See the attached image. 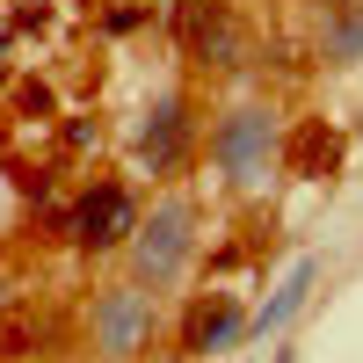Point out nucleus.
Masks as SVG:
<instances>
[{
	"mask_svg": "<svg viewBox=\"0 0 363 363\" xmlns=\"http://www.w3.org/2000/svg\"><path fill=\"white\" fill-rule=\"evenodd\" d=\"M277 109L269 102H233L211 116V174L225 182L233 196H269L277 182Z\"/></svg>",
	"mask_w": 363,
	"mask_h": 363,
	"instance_id": "1",
	"label": "nucleus"
},
{
	"mask_svg": "<svg viewBox=\"0 0 363 363\" xmlns=\"http://www.w3.org/2000/svg\"><path fill=\"white\" fill-rule=\"evenodd\" d=\"M131 284H145V291H174L182 284V269L196 262V203L189 196H167V203H153V218L138 211V225H131Z\"/></svg>",
	"mask_w": 363,
	"mask_h": 363,
	"instance_id": "2",
	"label": "nucleus"
},
{
	"mask_svg": "<svg viewBox=\"0 0 363 363\" xmlns=\"http://www.w3.org/2000/svg\"><path fill=\"white\" fill-rule=\"evenodd\" d=\"M189 145H196V109L182 87H167V95L145 102L138 116V131H131V153H138V174H153V182H174L182 160H189Z\"/></svg>",
	"mask_w": 363,
	"mask_h": 363,
	"instance_id": "5",
	"label": "nucleus"
},
{
	"mask_svg": "<svg viewBox=\"0 0 363 363\" xmlns=\"http://www.w3.org/2000/svg\"><path fill=\"white\" fill-rule=\"evenodd\" d=\"M153 291L145 284H109L87 306V342H95L102 363H131L138 349H153Z\"/></svg>",
	"mask_w": 363,
	"mask_h": 363,
	"instance_id": "4",
	"label": "nucleus"
},
{
	"mask_svg": "<svg viewBox=\"0 0 363 363\" xmlns=\"http://www.w3.org/2000/svg\"><path fill=\"white\" fill-rule=\"evenodd\" d=\"M22 109L29 116H51V87H22Z\"/></svg>",
	"mask_w": 363,
	"mask_h": 363,
	"instance_id": "12",
	"label": "nucleus"
},
{
	"mask_svg": "<svg viewBox=\"0 0 363 363\" xmlns=\"http://www.w3.org/2000/svg\"><path fill=\"white\" fill-rule=\"evenodd\" d=\"M240 335H247V306L233 291H203L182 320V356H225L240 349Z\"/></svg>",
	"mask_w": 363,
	"mask_h": 363,
	"instance_id": "8",
	"label": "nucleus"
},
{
	"mask_svg": "<svg viewBox=\"0 0 363 363\" xmlns=\"http://www.w3.org/2000/svg\"><path fill=\"white\" fill-rule=\"evenodd\" d=\"M145 22V8H109V29H116V37H124V29H138Z\"/></svg>",
	"mask_w": 363,
	"mask_h": 363,
	"instance_id": "13",
	"label": "nucleus"
},
{
	"mask_svg": "<svg viewBox=\"0 0 363 363\" xmlns=\"http://www.w3.org/2000/svg\"><path fill=\"white\" fill-rule=\"evenodd\" d=\"M320 58H327V66H363V0H327Z\"/></svg>",
	"mask_w": 363,
	"mask_h": 363,
	"instance_id": "10",
	"label": "nucleus"
},
{
	"mask_svg": "<svg viewBox=\"0 0 363 363\" xmlns=\"http://www.w3.org/2000/svg\"><path fill=\"white\" fill-rule=\"evenodd\" d=\"M0 306H8V291H0Z\"/></svg>",
	"mask_w": 363,
	"mask_h": 363,
	"instance_id": "15",
	"label": "nucleus"
},
{
	"mask_svg": "<svg viewBox=\"0 0 363 363\" xmlns=\"http://www.w3.org/2000/svg\"><path fill=\"white\" fill-rule=\"evenodd\" d=\"M313 284H320V262H298L291 277L277 284V298H262V313H247V335L255 342H269V335H284V327L306 313V298H313Z\"/></svg>",
	"mask_w": 363,
	"mask_h": 363,
	"instance_id": "9",
	"label": "nucleus"
},
{
	"mask_svg": "<svg viewBox=\"0 0 363 363\" xmlns=\"http://www.w3.org/2000/svg\"><path fill=\"white\" fill-rule=\"evenodd\" d=\"M342 153H349V138L327 124V116H298V124L277 138V167L298 174V182H335L342 174Z\"/></svg>",
	"mask_w": 363,
	"mask_h": 363,
	"instance_id": "7",
	"label": "nucleus"
},
{
	"mask_svg": "<svg viewBox=\"0 0 363 363\" xmlns=\"http://www.w3.org/2000/svg\"><path fill=\"white\" fill-rule=\"evenodd\" d=\"M131 225H138V196L124 189V182H109V174L87 182V189L73 196V211H66V240H73V247H87V255L124 247Z\"/></svg>",
	"mask_w": 363,
	"mask_h": 363,
	"instance_id": "6",
	"label": "nucleus"
},
{
	"mask_svg": "<svg viewBox=\"0 0 363 363\" xmlns=\"http://www.w3.org/2000/svg\"><path fill=\"white\" fill-rule=\"evenodd\" d=\"M174 44L196 73H240L255 51L233 0H174Z\"/></svg>",
	"mask_w": 363,
	"mask_h": 363,
	"instance_id": "3",
	"label": "nucleus"
},
{
	"mask_svg": "<svg viewBox=\"0 0 363 363\" xmlns=\"http://www.w3.org/2000/svg\"><path fill=\"white\" fill-rule=\"evenodd\" d=\"M277 363H298V349H277Z\"/></svg>",
	"mask_w": 363,
	"mask_h": 363,
	"instance_id": "14",
	"label": "nucleus"
},
{
	"mask_svg": "<svg viewBox=\"0 0 363 363\" xmlns=\"http://www.w3.org/2000/svg\"><path fill=\"white\" fill-rule=\"evenodd\" d=\"M66 145H73V153H87V145H102V124H87V116H73V124H66Z\"/></svg>",
	"mask_w": 363,
	"mask_h": 363,
	"instance_id": "11",
	"label": "nucleus"
}]
</instances>
